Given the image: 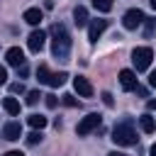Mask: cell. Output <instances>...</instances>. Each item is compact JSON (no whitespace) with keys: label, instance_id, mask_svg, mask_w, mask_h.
<instances>
[{"label":"cell","instance_id":"1","mask_svg":"<svg viewBox=\"0 0 156 156\" xmlns=\"http://www.w3.org/2000/svg\"><path fill=\"white\" fill-rule=\"evenodd\" d=\"M49 32H51V54L58 61H66L68 54H71V34H68V29L61 22H56V24H51Z\"/></svg>","mask_w":156,"mask_h":156},{"label":"cell","instance_id":"2","mask_svg":"<svg viewBox=\"0 0 156 156\" xmlns=\"http://www.w3.org/2000/svg\"><path fill=\"white\" fill-rule=\"evenodd\" d=\"M136 132H134V127H132V119H122L119 124H115V129H112V141L117 144V146H134L136 144Z\"/></svg>","mask_w":156,"mask_h":156},{"label":"cell","instance_id":"3","mask_svg":"<svg viewBox=\"0 0 156 156\" xmlns=\"http://www.w3.org/2000/svg\"><path fill=\"white\" fill-rule=\"evenodd\" d=\"M151 58H154V51L149 46H136L132 51V63H134L136 71H146L151 66Z\"/></svg>","mask_w":156,"mask_h":156},{"label":"cell","instance_id":"4","mask_svg":"<svg viewBox=\"0 0 156 156\" xmlns=\"http://www.w3.org/2000/svg\"><path fill=\"white\" fill-rule=\"evenodd\" d=\"M100 122H102V117H100L98 112H90V115H85V117L78 122L76 134H78V136H88L90 132H95V129L100 127Z\"/></svg>","mask_w":156,"mask_h":156},{"label":"cell","instance_id":"5","mask_svg":"<svg viewBox=\"0 0 156 156\" xmlns=\"http://www.w3.org/2000/svg\"><path fill=\"white\" fill-rule=\"evenodd\" d=\"M122 24H124V29H136V27H141V24H144V12H141L139 7L127 10L124 17H122Z\"/></svg>","mask_w":156,"mask_h":156},{"label":"cell","instance_id":"6","mask_svg":"<svg viewBox=\"0 0 156 156\" xmlns=\"http://www.w3.org/2000/svg\"><path fill=\"white\" fill-rule=\"evenodd\" d=\"M44 41H46V32L44 29H34L29 37H27V46H29V51H41L44 49Z\"/></svg>","mask_w":156,"mask_h":156},{"label":"cell","instance_id":"7","mask_svg":"<svg viewBox=\"0 0 156 156\" xmlns=\"http://www.w3.org/2000/svg\"><path fill=\"white\" fill-rule=\"evenodd\" d=\"M73 90H76L80 98H93V85H90V80L83 78V76L73 78Z\"/></svg>","mask_w":156,"mask_h":156},{"label":"cell","instance_id":"8","mask_svg":"<svg viewBox=\"0 0 156 156\" xmlns=\"http://www.w3.org/2000/svg\"><path fill=\"white\" fill-rule=\"evenodd\" d=\"M105 29H107V20H93V22L88 24V39H90V41H98Z\"/></svg>","mask_w":156,"mask_h":156},{"label":"cell","instance_id":"9","mask_svg":"<svg viewBox=\"0 0 156 156\" xmlns=\"http://www.w3.org/2000/svg\"><path fill=\"white\" fill-rule=\"evenodd\" d=\"M5 61H7L10 66H15V68H17V66H22L27 58H24V51H22L20 46H12V49H7V51H5Z\"/></svg>","mask_w":156,"mask_h":156},{"label":"cell","instance_id":"10","mask_svg":"<svg viewBox=\"0 0 156 156\" xmlns=\"http://www.w3.org/2000/svg\"><path fill=\"white\" fill-rule=\"evenodd\" d=\"M2 136L10 139V141H17V139L22 136V124H20V122H7V124L2 127Z\"/></svg>","mask_w":156,"mask_h":156},{"label":"cell","instance_id":"11","mask_svg":"<svg viewBox=\"0 0 156 156\" xmlns=\"http://www.w3.org/2000/svg\"><path fill=\"white\" fill-rule=\"evenodd\" d=\"M119 85H122L124 90H134V88H136V76H134V71H129V68L119 71Z\"/></svg>","mask_w":156,"mask_h":156},{"label":"cell","instance_id":"12","mask_svg":"<svg viewBox=\"0 0 156 156\" xmlns=\"http://www.w3.org/2000/svg\"><path fill=\"white\" fill-rule=\"evenodd\" d=\"M22 17H24V22H27V24L37 27V24L44 20V12H41L39 7H29V10H24V15H22Z\"/></svg>","mask_w":156,"mask_h":156},{"label":"cell","instance_id":"13","mask_svg":"<svg viewBox=\"0 0 156 156\" xmlns=\"http://www.w3.org/2000/svg\"><path fill=\"white\" fill-rule=\"evenodd\" d=\"M73 22H76V27H85V24H88V10H85L83 5H78V7L73 10Z\"/></svg>","mask_w":156,"mask_h":156},{"label":"cell","instance_id":"14","mask_svg":"<svg viewBox=\"0 0 156 156\" xmlns=\"http://www.w3.org/2000/svg\"><path fill=\"white\" fill-rule=\"evenodd\" d=\"M27 122H29V127H32V129H44V127L49 124V119H46L44 115H29V117H27Z\"/></svg>","mask_w":156,"mask_h":156},{"label":"cell","instance_id":"15","mask_svg":"<svg viewBox=\"0 0 156 156\" xmlns=\"http://www.w3.org/2000/svg\"><path fill=\"white\" fill-rule=\"evenodd\" d=\"M2 107H5V112L12 115V117L20 115V102H17L15 98H5V100H2Z\"/></svg>","mask_w":156,"mask_h":156},{"label":"cell","instance_id":"16","mask_svg":"<svg viewBox=\"0 0 156 156\" xmlns=\"http://www.w3.org/2000/svg\"><path fill=\"white\" fill-rule=\"evenodd\" d=\"M139 127H141V132L151 134V132L156 129V122H154V117H151V115H144V117H139Z\"/></svg>","mask_w":156,"mask_h":156},{"label":"cell","instance_id":"17","mask_svg":"<svg viewBox=\"0 0 156 156\" xmlns=\"http://www.w3.org/2000/svg\"><path fill=\"white\" fill-rule=\"evenodd\" d=\"M66 78H68V73H63V71H61V73H51L46 85H51V88H58V85H63V83H66Z\"/></svg>","mask_w":156,"mask_h":156},{"label":"cell","instance_id":"18","mask_svg":"<svg viewBox=\"0 0 156 156\" xmlns=\"http://www.w3.org/2000/svg\"><path fill=\"white\" fill-rule=\"evenodd\" d=\"M49 76H51L49 66H44V63H41V66L37 68V78H39V83H44V85H46V83H49Z\"/></svg>","mask_w":156,"mask_h":156},{"label":"cell","instance_id":"19","mask_svg":"<svg viewBox=\"0 0 156 156\" xmlns=\"http://www.w3.org/2000/svg\"><path fill=\"white\" fill-rule=\"evenodd\" d=\"M93 7L100 12H110L112 10V0H93Z\"/></svg>","mask_w":156,"mask_h":156},{"label":"cell","instance_id":"20","mask_svg":"<svg viewBox=\"0 0 156 156\" xmlns=\"http://www.w3.org/2000/svg\"><path fill=\"white\" fill-rule=\"evenodd\" d=\"M41 141V129H34L27 134V144H39Z\"/></svg>","mask_w":156,"mask_h":156},{"label":"cell","instance_id":"21","mask_svg":"<svg viewBox=\"0 0 156 156\" xmlns=\"http://www.w3.org/2000/svg\"><path fill=\"white\" fill-rule=\"evenodd\" d=\"M39 98H41V95H39V90H29V93H27V105H37V102H39Z\"/></svg>","mask_w":156,"mask_h":156},{"label":"cell","instance_id":"22","mask_svg":"<svg viewBox=\"0 0 156 156\" xmlns=\"http://www.w3.org/2000/svg\"><path fill=\"white\" fill-rule=\"evenodd\" d=\"M61 100H63V105H68V107H80V102H78V100H76L73 95H68V93H66V95H63Z\"/></svg>","mask_w":156,"mask_h":156},{"label":"cell","instance_id":"23","mask_svg":"<svg viewBox=\"0 0 156 156\" xmlns=\"http://www.w3.org/2000/svg\"><path fill=\"white\" fill-rule=\"evenodd\" d=\"M144 24H146V37H151L156 32V20H146L144 17Z\"/></svg>","mask_w":156,"mask_h":156},{"label":"cell","instance_id":"24","mask_svg":"<svg viewBox=\"0 0 156 156\" xmlns=\"http://www.w3.org/2000/svg\"><path fill=\"white\" fill-rule=\"evenodd\" d=\"M56 105H58V98H56V95H46V107H49V110H54Z\"/></svg>","mask_w":156,"mask_h":156},{"label":"cell","instance_id":"25","mask_svg":"<svg viewBox=\"0 0 156 156\" xmlns=\"http://www.w3.org/2000/svg\"><path fill=\"white\" fill-rule=\"evenodd\" d=\"M102 102H105L107 107H112V105H115V100H112V95H110V93H102Z\"/></svg>","mask_w":156,"mask_h":156},{"label":"cell","instance_id":"26","mask_svg":"<svg viewBox=\"0 0 156 156\" xmlns=\"http://www.w3.org/2000/svg\"><path fill=\"white\" fill-rule=\"evenodd\" d=\"M27 73H29V68L22 63V66H17V76H22V78H27Z\"/></svg>","mask_w":156,"mask_h":156},{"label":"cell","instance_id":"27","mask_svg":"<svg viewBox=\"0 0 156 156\" xmlns=\"http://www.w3.org/2000/svg\"><path fill=\"white\" fill-rule=\"evenodd\" d=\"M10 90H12V93H24V85H22V83H12Z\"/></svg>","mask_w":156,"mask_h":156},{"label":"cell","instance_id":"28","mask_svg":"<svg viewBox=\"0 0 156 156\" xmlns=\"http://www.w3.org/2000/svg\"><path fill=\"white\" fill-rule=\"evenodd\" d=\"M2 83H7V68L5 66H0V85Z\"/></svg>","mask_w":156,"mask_h":156},{"label":"cell","instance_id":"29","mask_svg":"<svg viewBox=\"0 0 156 156\" xmlns=\"http://www.w3.org/2000/svg\"><path fill=\"white\" fill-rule=\"evenodd\" d=\"M149 85L156 88V71H151V76H149Z\"/></svg>","mask_w":156,"mask_h":156},{"label":"cell","instance_id":"30","mask_svg":"<svg viewBox=\"0 0 156 156\" xmlns=\"http://www.w3.org/2000/svg\"><path fill=\"white\" fill-rule=\"evenodd\" d=\"M146 107H149V110H156V100H149V102H146Z\"/></svg>","mask_w":156,"mask_h":156},{"label":"cell","instance_id":"31","mask_svg":"<svg viewBox=\"0 0 156 156\" xmlns=\"http://www.w3.org/2000/svg\"><path fill=\"white\" fill-rule=\"evenodd\" d=\"M5 156H24V154H22V151H7Z\"/></svg>","mask_w":156,"mask_h":156},{"label":"cell","instance_id":"32","mask_svg":"<svg viewBox=\"0 0 156 156\" xmlns=\"http://www.w3.org/2000/svg\"><path fill=\"white\" fill-rule=\"evenodd\" d=\"M149 156H156V141H154V146H151V151H149Z\"/></svg>","mask_w":156,"mask_h":156},{"label":"cell","instance_id":"33","mask_svg":"<svg viewBox=\"0 0 156 156\" xmlns=\"http://www.w3.org/2000/svg\"><path fill=\"white\" fill-rule=\"evenodd\" d=\"M107 156H127V154H119V151H110Z\"/></svg>","mask_w":156,"mask_h":156},{"label":"cell","instance_id":"34","mask_svg":"<svg viewBox=\"0 0 156 156\" xmlns=\"http://www.w3.org/2000/svg\"><path fill=\"white\" fill-rule=\"evenodd\" d=\"M149 2H151V7H154V10H156V0H149Z\"/></svg>","mask_w":156,"mask_h":156}]
</instances>
